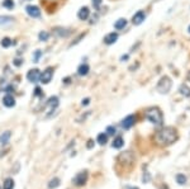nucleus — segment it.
<instances>
[{
    "instance_id": "1",
    "label": "nucleus",
    "mask_w": 190,
    "mask_h": 189,
    "mask_svg": "<svg viewBox=\"0 0 190 189\" xmlns=\"http://www.w3.org/2000/svg\"><path fill=\"white\" fill-rule=\"evenodd\" d=\"M177 140V132L172 127H165L155 136V141L160 146H170Z\"/></svg>"
},
{
    "instance_id": "2",
    "label": "nucleus",
    "mask_w": 190,
    "mask_h": 189,
    "mask_svg": "<svg viewBox=\"0 0 190 189\" xmlns=\"http://www.w3.org/2000/svg\"><path fill=\"white\" fill-rule=\"evenodd\" d=\"M146 118L155 126H161L164 122L162 113L158 108H148L146 111Z\"/></svg>"
},
{
    "instance_id": "3",
    "label": "nucleus",
    "mask_w": 190,
    "mask_h": 189,
    "mask_svg": "<svg viewBox=\"0 0 190 189\" xmlns=\"http://www.w3.org/2000/svg\"><path fill=\"white\" fill-rule=\"evenodd\" d=\"M171 85H172L171 79L167 78V76H162L160 79V81H158L157 85H156V90L160 94H167L170 91V89H171Z\"/></svg>"
},
{
    "instance_id": "4",
    "label": "nucleus",
    "mask_w": 190,
    "mask_h": 189,
    "mask_svg": "<svg viewBox=\"0 0 190 189\" xmlns=\"http://www.w3.org/2000/svg\"><path fill=\"white\" fill-rule=\"evenodd\" d=\"M135 161V156L131 151H125V152H122L119 156H118V163L120 164H124V165H132Z\"/></svg>"
},
{
    "instance_id": "5",
    "label": "nucleus",
    "mask_w": 190,
    "mask_h": 189,
    "mask_svg": "<svg viewBox=\"0 0 190 189\" xmlns=\"http://www.w3.org/2000/svg\"><path fill=\"white\" fill-rule=\"evenodd\" d=\"M86 180H87V171H86V170H85V171H80V173H77V174H76V176L72 179L74 184H75V185H77V186L84 185V184L86 183Z\"/></svg>"
},
{
    "instance_id": "6",
    "label": "nucleus",
    "mask_w": 190,
    "mask_h": 189,
    "mask_svg": "<svg viewBox=\"0 0 190 189\" xmlns=\"http://www.w3.org/2000/svg\"><path fill=\"white\" fill-rule=\"evenodd\" d=\"M52 76H53V70H52V68H48L40 75V81L42 84H48L52 80Z\"/></svg>"
},
{
    "instance_id": "7",
    "label": "nucleus",
    "mask_w": 190,
    "mask_h": 189,
    "mask_svg": "<svg viewBox=\"0 0 190 189\" xmlns=\"http://www.w3.org/2000/svg\"><path fill=\"white\" fill-rule=\"evenodd\" d=\"M25 12H27V14H28L29 17H32V18H40V17H41V10H40V8L36 7V5H28V7L25 8Z\"/></svg>"
},
{
    "instance_id": "8",
    "label": "nucleus",
    "mask_w": 190,
    "mask_h": 189,
    "mask_svg": "<svg viewBox=\"0 0 190 189\" xmlns=\"http://www.w3.org/2000/svg\"><path fill=\"white\" fill-rule=\"evenodd\" d=\"M40 70L38 69H32V70H29L28 71V74H27V79L30 81V83H37L38 80H40Z\"/></svg>"
},
{
    "instance_id": "9",
    "label": "nucleus",
    "mask_w": 190,
    "mask_h": 189,
    "mask_svg": "<svg viewBox=\"0 0 190 189\" xmlns=\"http://www.w3.org/2000/svg\"><path fill=\"white\" fill-rule=\"evenodd\" d=\"M135 122H136V117L131 114V116L125 117V118L122 121V127H123L124 130H129L132 126L135 124Z\"/></svg>"
},
{
    "instance_id": "10",
    "label": "nucleus",
    "mask_w": 190,
    "mask_h": 189,
    "mask_svg": "<svg viewBox=\"0 0 190 189\" xmlns=\"http://www.w3.org/2000/svg\"><path fill=\"white\" fill-rule=\"evenodd\" d=\"M145 18H146L145 12H143V10H138V12L133 15V18H132V23H133L135 25H140V24L145 20Z\"/></svg>"
},
{
    "instance_id": "11",
    "label": "nucleus",
    "mask_w": 190,
    "mask_h": 189,
    "mask_svg": "<svg viewBox=\"0 0 190 189\" xmlns=\"http://www.w3.org/2000/svg\"><path fill=\"white\" fill-rule=\"evenodd\" d=\"M13 22H14V19H13L12 17H8V15H0V27H3V28L9 27V25L13 24Z\"/></svg>"
},
{
    "instance_id": "12",
    "label": "nucleus",
    "mask_w": 190,
    "mask_h": 189,
    "mask_svg": "<svg viewBox=\"0 0 190 189\" xmlns=\"http://www.w3.org/2000/svg\"><path fill=\"white\" fill-rule=\"evenodd\" d=\"M53 32H55V35L56 36H58V37H67L69 35H70V30L69 29H66V28H62V27H56L55 29H53Z\"/></svg>"
},
{
    "instance_id": "13",
    "label": "nucleus",
    "mask_w": 190,
    "mask_h": 189,
    "mask_svg": "<svg viewBox=\"0 0 190 189\" xmlns=\"http://www.w3.org/2000/svg\"><path fill=\"white\" fill-rule=\"evenodd\" d=\"M89 15H90V10H89L87 7H82V8H80V10L77 12V17H79L80 20H86V19L89 18Z\"/></svg>"
},
{
    "instance_id": "14",
    "label": "nucleus",
    "mask_w": 190,
    "mask_h": 189,
    "mask_svg": "<svg viewBox=\"0 0 190 189\" xmlns=\"http://www.w3.org/2000/svg\"><path fill=\"white\" fill-rule=\"evenodd\" d=\"M3 104H4L5 107H8V108L14 107V105H15V99H14V97L10 95V94L5 95V97L3 98Z\"/></svg>"
},
{
    "instance_id": "15",
    "label": "nucleus",
    "mask_w": 190,
    "mask_h": 189,
    "mask_svg": "<svg viewBox=\"0 0 190 189\" xmlns=\"http://www.w3.org/2000/svg\"><path fill=\"white\" fill-rule=\"evenodd\" d=\"M117 40H118V33H115V32H112L104 37V42L107 45H113L117 42Z\"/></svg>"
},
{
    "instance_id": "16",
    "label": "nucleus",
    "mask_w": 190,
    "mask_h": 189,
    "mask_svg": "<svg viewBox=\"0 0 190 189\" xmlns=\"http://www.w3.org/2000/svg\"><path fill=\"white\" fill-rule=\"evenodd\" d=\"M47 105L51 108V112H53L57 107H58V98L57 97H51L47 102Z\"/></svg>"
},
{
    "instance_id": "17",
    "label": "nucleus",
    "mask_w": 190,
    "mask_h": 189,
    "mask_svg": "<svg viewBox=\"0 0 190 189\" xmlns=\"http://www.w3.org/2000/svg\"><path fill=\"white\" fill-rule=\"evenodd\" d=\"M89 70H90V68H89L87 64H81V65L79 66V69H77V74H79L80 76H84V75H86V74L89 73Z\"/></svg>"
},
{
    "instance_id": "18",
    "label": "nucleus",
    "mask_w": 190,
    "mask_h": 189,
    "mask_svg": "<svg viewBox=\"0 0 190 189\" xmlns=\"http://www.w3.org/2000/svg\"><path fill=\"white\" fill-rule=\"evenodd\" d=\"M127 25V19H124V18H120V19H118L115 23H114V28L115 29H123L124 27Z\"/></svg>"
},
{
    "instance_id": "19",
    "label": "nucleus",
    "mask_w": 190,
    "mask_h": 189,
    "mask_svg": "<svg viewBox=\"0 0 190 189\" xmlns=\"http://www.w3.org/2000/svg\"><path fill=\"white\" fill-rule=\"evenodd\" d=\"M10 136H12L10 131H5V132L2 135V137H0V142H2L3 145H7V143L9 142V138H10Z\"/></svg>"
},
{
    "instance_id": "20",
    "label": "nucleus",
    "mask_w": 190,
    "mask_h": 189,
    "mask_svg": "<svg viewBox=\"0 0 190 189\" xmlns=\"http://www.w3.org/2000/svg\"><path fill=\"white\" fill-rule=\"evenodd\" d=\"M123 145H124V140H123L122 137L114 138V141H113V143H112V146H113L114 148H120V147H123Z\"/></svg>"
},
{
    "instance_id": "21",
    "label": "nucleus",
    "mask_w": 190,
    "mask_h": 189,
    "mask_svg": "<svg viewBox=\"0 0 190 189\" xmlns=\"http://www.w3.org/2000/svg\"><path fill=\"white\" fill-rule=\"evenodd\" d=\"M180 93H181V95H184V97L189 98V97H190V88H189L187 85L182 84V85L180 86Z\"/></svg>"
},
{
    "instance_id": "22",
    "label": "nucleus",
    "mask_w": 190,
    "mask_h": 189,
    "mask_svg": "<svg viewBox=\"0 0 190 189\" xmlns=\"http://www.w3.org/2000/svg\"><path fill=\"white\" fill-rule=\"evenodd\" d=\"M14 188V180L8 178L5 179V181L3 183V189H13Z\"/></svg>"
},
{
    "instance_id": "23",
    "label": "nucleus",
    "mask_w": 190,
    "mask_h": 189,
    "mask_svg": "<svg viewBox=\"0 0 190 189\" xmlns=\"http://www.w3.org/2000/svg\"><path fill=\"white\" fill-rule=\"evenodd\" d=\"M97 141L99 142V145H105L107 141H108V135L107 133H99Z\"/></svg>"
},
{
    "instance_id": "24",
    "label": "nucleus",
    "mask_w": 190,
    "mask_h": 189,
    "mask_svg": "<svg viewBox=\"0 0 190 189\" xmlns=\"http://www.w3.org/2000/svg\"><path fill=\"white\" fill-rule=\"evenodd\" d=\"M57 186H60V179H58V178L51 179L50 183H48V188H50V189H56Z\"/></svg>"
},
{
    "instance_id": "25",
    "label": "nucleus",
    "mask_w": 190,
    "mask_h": 189,
    "mask_svg": "<svg viewBox=\"0 0 190 189\" xmlns=\"http://www.w3.org/2000/svg\"><path fill=\"white\" fill-rule=\"evenodd\" d=\"M13 43H14V42H13L10 38H8V37H4V38L2 40V42H0V45H2V47H4V48L10 47Z\"/></svg>"
},
{
    "instance_id": "26",
    "label": "nucleus",
    "mask_w": 190,
    "mask_h": 189,
    "mask_svg": "<svg viewBox=\"0 0 190 189\" xmlns=\"http://www.w3.org/2000/svg\"><path fill=\"white\" fill-rule=\"evenodd\" d=\"M48 38H50V35L46 32V30H42V32H40L38 40H40L41 42H46V41H48Z\"/></svg>"
},
{
    "instance_id": "27",
    "label": "nucleus",
    "mask_w": 190,
    "mask_h": 189,
    "mask_svg": "<svg viewBox=\"0 0 190 189\" xmlns=\"http://www.w3.org/2000/svg\"><path fill=\"white\" fill-rule=\"evenodd\" d=\"M176 181H177V184L184 185V184L186 183V176H185L184 174H177V175H176Z\"/></svg>"
},
{
    "instance_id": "28",
    "label": "nucleus",
    "mask_w": 190,
    "mask_h": 189,
    "mask_svg": "<svg viewBox=\"0 0 190 189\" xmlns=\"http://www.w3.org/2000/svg\"><path fill=\"white\" fill-rule=\"evenodd\" d=\"M3 7L10 10V9L14 8V2H13V0H4V2H3Z\"/></svg>"
},
{
    "instance_id": "29",
    "label": "nucleus",
    "mask_w": 190,
    "mask_h": 189,
    "mask_svg": "<svg viewBox=\"0 0 190 189\" xmlns=\"http://www.w3.org/2000/svg\"><path fill=\"white\" fill-rule=\"evenodd\" d=\"M92 2V7L97 9V10H99L100 9V5H102V0H91Z\"/></svg>"
},
{
    "instance_id": "30",
    "label": "nucleus",
    "mask_w": 190,
    "mask_h": 189,
    "mask_svg": "<svg viewBox=\"0 0 190 189\" xmlns=\"http://www.w3.org/2000/svg\"><path fill=\"white\" fill-rule=\"evenodd\" d=\"M114 133H115L114 126H109V127H107V135H114Z\"/></svg>"
},
{
    "instance_id": "31",
    "label": "nucleus",
    "mask_w": 190,
    "mask_h": 189,
    "mask_svg": "<svg viewBox=\"0 0 190 189\" xmlns=\"http://www.w3.org/2000/svg\"><path fill=\"white\" fill-rule=\"evenodd\" d=\"M150 179H151L150 174H148L147 171H145V173H143V176H142V180H143V183H148V181H150Z\"/></svg>"
},
{
    "instance_id": "32",
    "label": "nucleus",
    "mask_w": 190,
    "mask_h": 189,
    "mask_svg": "<svg viewBox=\"0 0 190 189\" xmlns=\"http://www.w3.org/2000/svg\"><path fill=\"white\" fill-rule=\"evenodd\" d=\"M41 55H42V52H41L40 50H37V51H36V53H34V62H38V60H40Z\"/></svg>"
},
{
    "instance_id": "33",
    "label": "nucleus",
    "mask_w": 190,
    "mask_h": 189,
    "mask_svg": "<svg viewBox=\"0 0 190 189\" xmlns=\"http://www.w3.org/2000/svg\"><path fill=\"white\" fill-rule=\"evenodd\" d=\"M13 64H14V65H15V66H20V65H22V64H23V61H22V60H20V58H15V60H14V61H13Z\"/></svg>"
},
{
    "instance_id": "34",
    "label": "nucleus",
    "mask_w": 190,
    "mask_h": 189,
    "mask_svg": "<svg viewBox=\"0 0 190 189\" xmlns=\"http://www.w3.org/2000/svg\"><path fill=\"white\" fill-rule=\"evenodd\" d=\"M34 95H36V97H41V95H42V90H41V88H36V90H34Z\"/></svg>"
},
{
    "instance_id": "35",
    "label": "nucleus",
    "mask_w": 190,
    "mask_h": 189,
    "mask_svg": "<svg viewBox=\"0 0 190 189\" xmlns=\"http://www.w3.org/2000/svg\"><path fill=\"white\" fill-rule=\"evenodd\" d=\"M84 36H85V35H80V36H79V37H77V38H76V40H75V41L71 43V46H74V45L79 43V42H80V40H81V38H84Z\"/></svg>"
},
{
    "instance_id": "36",
    "label": "nucleus",
    "mask_w": 190,
    "mask_h": 189,
    "mask_svg": "<svg viewBox=\"0 0 190 189\" xmlns=\"http://www.w3.org/2000/svg\"><path fill=\"white\" fill-rule=\"evenodd\" d=\"M90 103V99L89 98H85V99H82V105H87Z\"/></svg>"
},
{
    "instance_id": "37",
    "label": "nucleus",
    "mask_w": 190,
    "mask_h": 189,
    "mask_svg": "<svg viewBox=\"0 0 190 189\" xmlns=\"http://www.w3.org/2000/svg\"><path fill=\"white\" fill-rule=\"evenodd\" d=\"M94 146V141L92 140H89V143H87V148H91Z\"/></svg>"
},
{
    "instance_id": "38",
    "label": "nucleus",
    "mask_w": 190,
    "mask_h": 189,
    "mask_svg": "<svg viewBox=\"0 0 190 189\" xmlns=\"http://www.w3.org/2000/svg\"><path fill=\"white\" fill-rule=\"evenodd\" d=\"M12 90H14V88H12V86H8V88H7V93H12Z\"/></svg>"
},
{
    "instance_id": "39",
    "label": "nucleus",
    "mask_w": 190,
    "mask_h": 189,
    "mask_svg": "<svg viewBox=\"0 0 190 189\" xmlns=\"http://www.w3.org/2000/svg\"><path fill=\"white\" fill-rule=\"evenodd\" d=\"M128 58V55H125V56H122V61H124V60H127Z\"/></svg>"
},
{
    "instance_id": "40",
    "label": "nucleus",
    "mask_w": 190,
    "mask_h": 189,
    "mask_svg": "<svg viewBox=\"0 0 190 189\" xmlns=\"http://www.w3.org/2000/svg\"><path fill=\"white\" fill-rule=\"evenodd\" d=\"M187 80H189V81H190V73H189V74H187Z\"/></svg>"
},
{
    "instance_id": "41",
    "label": "nucleus",
    "mask_w": 190,
    "mask_h": 189,
    "mask_svg": "<svg viewBox=\"0 0 190 189\" xmlns=\"http://www.w3.org/2000/svg\"><path fill=\"white\" fill-rule=\"evenodd\" d=\"M187 30H189V33H190V25H189V28H187Z\"/></svg>"
},
{
    "instance_id": "42",
    "label": "nucleus",
    "mask_w": 190,
    "mask_h": 189,
    "mask_svg": "<svg viewBox=\"0 0 190 189\" xmlns=\"http://www.w3.org/2000/svg\"><path fill=\"white\" fill-rule=\"evenodd\" d=\"M132 189H138V188H132Z\"/></svg>"
},
{
    "instance_id": "43",
    "label": "nucleus",
    "mask_w": 190,
    "mask_h": 189,
    "mask_svg": "<svg viewBox=\"0 0 190 189\" xmlns=\"http://www.w3.org/2000/svg\"><path fill=\"white\" fill-rule=\"evenodd\" d=\"M0 189H2V188H0Z\"/></svg>"
}]
</instances>
